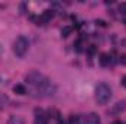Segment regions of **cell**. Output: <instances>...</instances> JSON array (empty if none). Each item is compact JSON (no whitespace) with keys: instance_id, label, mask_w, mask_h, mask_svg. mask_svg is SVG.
<instances>
[{"instance_id":"cell-8","label":"cell","mask_w":126,"mask_h":124,"mask_svg":"<svg viewBox=\"0 0 126 124\" xmlns=\"http://www.w3.org/2000/svg\"><path fill=\"white\" fill-rule=\"evenodd\" d=\"M9 124H25L22 117H16V115H12L9 118Z\"/></svg>"},{"instance_id":"cell-17","label":"cell","mask_w":126,"mask_h":124,"mask_svg":"<svg viewBox=\"0 0 126 124\" xmlns=\"http://www.w3.org/2000/svg\"><path fill=\"white\" fill-rule=\"evenodd\" d=\"M1 54H3V45L0 44V57H1Z\"/></svg>"},{"instance_id":"cell-14","label":"cell","mask_w":126,"mask_h":124,"mask_svg":"<svg viewBox=\"0 0 126 124\" xmlns=\"http://www.w3.org/2000/svg\"><path fill=\"white\" fill-rule=\"evenodd\" d=\"M94 51H95L94 45H91V48H90V50H88V53H90V54H93V53H94Z\"/></svg>"},{"instance_id":"cell-5","label":"cell","mask_w":126,"mask_h":124,"mask_svg":"<svg viewBox=\"0 0 126 124\" xmlns=\"http://www.w3.org/2000/svg\"><path fill=\"white\" fill-rule=\"evenodd\" d=\"M100 117L97 114H90L84 118V124H100Z\"/></svg>"},{"instance_id":"cell-2","label":"cell","mask_w":126,"mask_h":124,"mask_svg":"<svg viewBox=\"0 0 126 124\" xmlns=\"http://www.w3.org/2000/svg\"><path fill=\"white\" fill-rule=\"evenodd\" d=\"M111 98V88L107 83H98L95 88V101L100 105H106Z\"/></svg>"},{"instance_id":"cell-10","label":"cell","mask_w":126,"mask_h":124,"mask_svg":"<svg viewBox=\"0 0 126 124\" xmlns=\"http://www.w3.org/2000/svg\"><path fill=\"white\" fill-rule=\"evenodd\" d=\"M70 31H72V28H70V26H64V28L62 29V35H63V37H67V35L70 34Z\"/></svg>"},{"instance_id":"cell-1","label":"cell","mask_w":126,"mask_h":124,"mask_svg":"<svg viewBox=\"0 0 126 124\" xmlns=\"http://www.w3.org/2000/svg\"><path fill=\"white\" fill-rule=\"evenodd\" d=\"M25 80L32 88L34 96H50L56 91V88L51 85V82L47 77H44L41 73H38V72H31L25 77Z\"/></svg>"},{"instance_id":"cell-7","label":"cell","mask_w":126,"mask_h":124,"mask_svg":"<svg viewBox=\"0 0 126 124\" xmlns=\"http://www.w3.org/2000/svg\"><path fill=\"white\" fill-rule=\"evenodd\" d=\"M13 92L18 93V95H25V93H27V88H25L24 85H15Z\"/></svg>"},{"instance_id":"cell-3","label":"cell","mask_w":126,"mask_h":124,"mask_svg":"<svg viewBox=\"0 0 126 124\" xmlns=\"http://www.w3.org/2000/svg\"><path fill=\"white\" fill-rule=\"evenodd\" d=\"M28 47H30V41L24 35H19L13 42V51L18 57H24L28 51Z\"/></svg>"},{"instance_id":"cell-20","label":"cell","mask_w":126,"mask_h":124,"mask_svg":"<svg viewBox=\"0 0 126 124\" xmlns=\"http://www.w3.org/2000/svg\"><path fill=\"white\" fill-rule=\"evenodd\" d=\"M125 24H126V21H125Z\"/></svg>"},{"instance_id":"cell-12","label":"cell","mask_w":126,"mask_h":124,"mask_svg":"<svg viewBox=\"0 0 126 124\" xmlns=\"http://www.w3.org/2000/svg\"><path fill=\"white\" fill-rule=\"evenodd\" d=\"M69 123H78V118H76V117H75V115H70V118H69Z\"/></svg>"},{"instance_id":"cell-15","label":"cell","mask_w":126,"mask_h":124,"mask_svg":"<svg viewBox=\"0 0 126 124\" xmlns=\"http://www.w3.org/2000/svg\"><path fill=\"white\" fill-rule=\"evenodd\" d=\"M122 85L126 88V76H123V77H122Z\"/></svg>"},{"instance_id":"cell-16","label":"cell","mask_w":126,"mask_h":124,"mask_svg":"<svg viewBox=\"0 0 126 124\" xmlns=\"http://www.w3.org/2000/svg\"><path fill=\"white\" fill-rule=\"evenodd\" d=\"M113 124H125V123H122L120 120H116V121H113Z\"/></svg>"},{"instance_id":"cell-6","label":"cell","mask_w":126,"mask_h":124,"mask_svg":"<svg viewBox=\"0 0 126 124\" xmlns=\"http://www.w3.org/2000/svg\"><path fill=\"white\" fill-rule=\"evenodd\" d=\"M100 63H101V66H104V67H107L109 64H110V56L109 54H101V57H100Z\"/></svg>"},{"instance_id":"cell-4","label":"cell","mask_w":126,"mask_h":124,"mask_svg":"<svg viewBox=\"0 0 126 124\" xmlns=\"http://www.w3.org/2000/svg\"><path fill=\"white\" fill-rule=\"evenodd\" d=\"M53 16H54V12H53V10H44V12L41 13V16L38 18V25H44V24H47L48 21L53 19Z\"/></svg>"},{"instance_id":"cell-9","label":"cell","mask_w":126,"mask_h":124,"mask_svg":"<svg viewBox=\"0 0 126 124\" xmlns=\"http://www.w3.org/2000/svg\"><path fill=\"white\" fill-rule=\"evenodd\" d=\"M125 107H126L125 101H122V102H117V104H116V108L113 110V112H119V111H123V110H125Z\"/></svg>"},{"instance_id":"cell-18","label":"cell","mask_w":126,"mask_h":124,"mask_svg":"<svg viewBox=\"0 0 126 124\" xmlns=\"http://www.w3.org/2000/svg\"><path fill=\"white\" fill-rule=\"evenodd\" d=\"M122 45H125V47H126V39H123V41H122Z\"/></svg>"},{"instance_id":"cell-19","label":"cell","mask_w":126,"mask_h":124,"mask_svg":"<svg viewBox=\"0 0 126 124\" xmlns=\"http://www.w3.org/2000/svg\"><path fill=\"white\" fill-rule=\"evenodd\" d=\"M57 124H66V123H64V121H62V120H59V123H57Z\"/></svg>"},{"instance_id":"cell-13","label":"cell","mask_w":126,"mask_h":124,"mask_svg":"<svg viewBox=\"0 0 126 124\" xmlns=\"http://www.w3.org/2000/svg\"><path fill=\"white\" fill-rule=\"evenodd\" d=\"M120 63L126 64V56H122V57H120Z\"/></svg>"},{"instance_id":"cell-11","label":"cell","mask_w":126,"mask_h":124,"mask_svg":"<svg viewBox=\"0 0 126 124\" xmlns=\"http://www.w3.org/2000/svg\"><path fill=\"white\" fill-rule=\"evenodd\" d=\"M119 12L122 15H126V3H120L119 4Z\"/></svg>"}]
</instances>
